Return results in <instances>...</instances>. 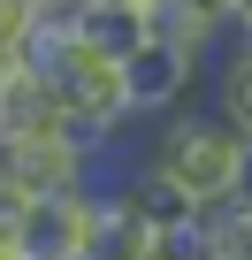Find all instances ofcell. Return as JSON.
Wrapping results in <instances>:
<instances>
[{
	"label": "cell",
	"mask_w": 252,
	"mask_h": 260,
	"mask_svg": "<svg viewBox=\"0 0 252 260\" xmlns=\"http://www.w3.org/2000/svg\"><path fill=\"white\" fill-rule=\"evenodd\" d=\"M244 161H252V138L214 115V107H176L146 130V146H138V169L161 176L176 199H191L199 214L206 207H229L237 184H244Z\"/></svg>",
	"instance_id": "1"
},
{
	"label": "cell",
	"mask_w": 252,
	"mask_h": 260,
	"mask_svg": "<svg viewBox=\"0 0 252 260\" xmlns=\"http://www.w3.org/2000/svg\"><path fill=\"white\" fill-rule=\"evenodd\" d=\"M107 230V184H69L39 199L0 191V260H92Z\"/></svg>",
	"instance_id": "2"
},
{
	"label": "cell",
	"mask_w": 252,
	"mask_h": 260,
	"mask_svg": "<svg viewBox=\"0 0 252 260\" xmlns=\"http://www.w3.org/2000/svg\"><path fill=\"white\" fill-rule=\"evenodd\" d=\"M0 191L8 199H39V191H69V184H99V153L77 138L69 122H39V130H0Z\"/></svg>",
	"instance_id": "3"
},
{
	"label": "cell",
	"mask_w": 252,
	"mask_h": 260,
	"mask_svg": "<svg viewBox=\"0 0 252 260\" xmlns=\"http://www.w3.org/2000/svg\"><path fill=\"white\" fill-rule=\"evenodd\" d=\"M206 69H214L206 54H191V46L146 31V39L130 46V115H138V122H161V115L191 107V92L206 84Z\"/></svg>",
	"instance_id": "4"
},
{
	"label": "cell",
	"mask_w": 252,
	"mask_h": 260,
	"mask_svg": "<svg viewBox=\"0 0 252 260\" xmlns=\"http://www.w3.org/2000/svg\"><path fill=\"white\" fill-rule=\"evenodd\" d=\"M206 107L229 115L244 138H252V39H229V46L214 54V69H206Z\"/></svg>",
	"instance_id": "5"
},
{
	"label": "cell",
	"mask_w": 252,
	"mask_h": 260,
	"mask_svg": "<svg viewBox=\"0 0 252 260\" xmlns=\"http://www.w3.org/2000/svg\"><path fill=\"white\" fill-rule=\"evenodd\" d=\"M191 8H199V16H214L222 31H237V0H191Z\"/></svg>",
	"instance_id": "6"
},
{
	"label": "cell",
	"mask_w": 252,
	"mask_h": 260,
	"mask_svg": "<svg viewBox=\"0 0 252 260\" xmlns=\"http://www.w3.org/2000/svg\"><path fill=\"white\" fill-rule=\"evenodd\" d=\"M237 199H244V207H252V161H244V184H237Z\"/></svg>",
	"instance_id": "7"
},
{
	"label": "cell",
	"mask_w": 252,
	"mask_h": 260,
	"mask_svg": "<svg viewBox=\"0 0 252 260\" xmlns=\"http://www.w3.org/2000/svg\"><path fill=\"white\" fill-rule=\"evenodd\" d=\"M46 8H54V16H61V8H77V0H46Z\"/></svg>",
	"instance_id": "8"
}]
</instances>
